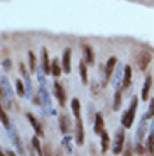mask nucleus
<instances>
[{"label":"nucleus","mask_w":154,"mask_h":156,"mask_svg":"<svg viewBox=\"0 0 154 156\" xmlns=\"http://www.w3.org/2000/svg\"><path fill=\"white\" fill-rule=\"evenodd\" d=\"M124 141H125V133H124V129H119L115 133V139H114V154H120L124 149Z\"/></svg>","instance_id":"obj_3"},{"label":"nucleus","mask_w":154,"mask_h":156,"mask_svg":"<svg viewBox=\"0 0 154 156\" xmlns=\"http://www.w3.org/2000/svg\"><path fill=\"white\" fill-rule=\"evenodd\" d=\"M75 139H76V144H83L85 143V129H83V121L80 119H76V122H75Z\"/></svg>","instance_id":"obj_4"},{"label":"nucleus","mask_w":154,"mask_h":156,"mask_svg":"<svg viewBox=\"0 0 154 156\" xmlns=\"http://www.w3.org/2000/svg\"><path fill=\"white\" fill-rule=\"evenodd\" d=\"M44 156H53V151H51L49 146H46V149H44Z\"/></svg>","instance_id":"obj_27"},{"label":"nucleus","mask_w":154,"mask_h":156,"mask_svg":"<svg viewBox=\"0 0 154 156\" xmlns=\"http://www.w3.org/2000/svg\"><path fill=\"white\" fill-rule=\"evenodd\" d=\"M152 117H154V98H151L149 100V109H147L146 114H144V119L149 121V119H152Z\"/></svg>","instance_id":"obj_24"},{"label":"nucleus","mask_w":154,"mask_h":156,"mask_svg":"<svg viewBox=\"0 0 154 156\" xmlns=\"http://www.w3.org/2000/svg\"><path fill=\"white\" fill-rule=\"evenodd\" d=\"M26 117H27V121L31 122L32 129L36 131V136H37V137H43V136H44V131L41 129V124H39V122L36 121V117L32 115V114H26Z\"/></svg>","instance_id":"obj_12"},{"label":"nucleus","mask_w":154,"mask_h":156,"mask_svg":"<svg viewBox=\"0 0 154 156\" xmlns=\"http://www.w3.org/2000/svg\"><path fill=\"white\" fill-rule=\"evenodd\" d=\"M120 107H122V92H120V90H115L112 109H114V110H120Z\"/></svg>","instance_id":"obj_17"},{"label":"nucleus","mask_w":154,"mask_h":156,"mask_svg":"<svg viewBox=\"0 0 154 156\" xmlns=\"http://www.w3.org/2000/svg\"><path fill=\"white\" fill-rule=\"evenodd\" d=\"M122 88L120 90H127L131 87V80H132V68L129 66H124V75H122Z\"/></svg>","instance_id":"obj_10"},{"label":"nucleus","mask_w":154,"mask_h":156,"mask_svg":"<svg viewBox=\"0 0 154 156\" xmlns=\"http://www.w3.org/2000/svg\"><path fill=\"white\" fill-rule=\"evenodd\" d=\"M105 131V122H103V117L102 114H96L95 115V126H93V133L102 136V133Z\"/></svg>","instance_id":"obj_14"},{"label":"nucleus","mask_w":154,"mask_h":156,"mask_svg":"<svg viewBox=\"0 0 154 156\" xmlns=\"http://www.w3.org/2000/svg\"><path fill=\"white\" fill-rule=\"evenodd\" d=\"M16 88H17V94H19V97H26V95H27V90L24 88L22 80H17V82H16Z\"/></svg>","instance_id":"obj_23"},{"label":"nucleus","mask_w":154,"mask_h":156,"mask_svg":"<svg viewBox=\"0 0 154 156\" xmlns=\"http://www.w3.org/2000/svg\"><path fill=\"white\" fill-rule=\"evenodd\" d=\"M61 71H63L61 61H59V59H56V58H54L53 61H51V75H53V76H56V78H58L59 75H61Z\"/></svg>","instance_id":"obj_15"},{"label":"nucleus","mask_w":154,"mask_h":156,"mask_svg":"<svg viewBox=\"0 0 154 156\" xmlns=\"http://www.w3.org/2000/svg\"><path fill=\"white\" fill-rule=\"evenodd\" d=\"M146 149H147L149 154H154V129L151 131V134L147 136V139H146Z\"/></svg>","instance_id":"obj_19"},{"label":"nucleus","mask_w":154,"mask_h":156,"mask_svg":"<svg viewBox=\"0 0 154 156\" xmlns=\"http://www.w3.org/2000/svg\"><path fill=\"white\" fill-rule=\"evenodd\" d=\"M117 61L119 59L115 56H110L107 59V65H105V83H108L112 80V75H114V70L117 68Z\"/></svg>","instance_id":"obj_5"},{"label":"nucleus","mask_w":154,"mask_h":156,"mask_svg":"<svg viewBox=\"0 0 154 156\" xmlns=\"http://www.w3.org/2000/svg\"><path fill=\"white\" fill-rule=\"evenodd\" d=\"M137 97H132L131 100V107H129L122 115V126L124 127H132L134 126V115H135V110H137Z\"/></svg>","instance_id":"obj_1"},{"label":"nucleus","mask_w":154,"mask_h":156,"mask_svg":"<svg viewBox=\"0 0 154 156\" xmlns=\"http://www.w3.org/2000/svg\"><path fill=\"white\" fill-rule=\"evenodd\" d=\"M120 75H124V68H117V78H115V82H114V85L115 87H119V78H120Z\"/></svg>","instance_id":"obj_26"},{"label":"nucleus","mask_w":154,"mask_h":156,"mask_svg":"<svg viewBox=\"0 0 154 156\" xmlns=\"http://www.w3.org/2000/svg\"><path fill=\"white\" fill-rule=\"evenodd\" d=\"M0 156H7V153H4L2 149H0Z\"/></svg>","instance_id":"obj_33"},{"label":"nucleus","mask_w":154,"mask_h":156,"mask_svg":"<svg viewBox=\"0 0 154 156\" xmlns=\"http://www.w3.org/2000/svg\"><path fill=\"white\" fill-rule=\"evenodd\" d=\"M124 156H132V149H131V148H127L125 151H124Z\"/></svg>","instance_id":"obj_29"},{"label":"nucleus","mask_w":154,"mask_h":156,"mask_svg":"<svg viewBox=\"0 0 154 156\" xmlns=\"http://www.w3.org/2000/svg\"><path fill=\"white\" fill-rule=\"evenodd\" d=\"M53 92H54V97L58 98L59 105L65 107V105H66V94H65V88H63V85H61L59 82H56V83L53 85Z\"/></svg>","instance_id":"obj_6"},{"label":"nucleus","mask_w":154,"mask_h":156,"mask_svg":"<svg viewBox=\"0 0 154 156\" xmlns=\"http://www.w3.org/2000/svg\"><path fill=\"white\" fill-rule=\"evenodd\" d=\"M7 156H17V154H16L14 151H12V149H9V151H7Z\"/></svg>","instance_id":"obj_32"},{"label":"nucleus","mask_w":154,"mask_h":156,"mask_svg":"<svg viewBox=\"0 0 154 156\" xmlns=\"http://www.w3.org/2000/svg\"><path fill=\"white\" fill-rule=\"evenodd\" d=\"M83 61L86 63V65H93L95 63V53H93L92 46L90 44H83Z\"/></svg>","instance_id":"obj_9"},{"label":"nucleus","mask_w":154,"mask_h":156,"mask_svg":"<svg viewBox=\"0 0 154 156\" xmlns=\"http://www.w3.org/2000/svg\"><path fill=\"white\" fill-rule=\"evenodd\" d=\"M59 127H61V133L63 134H68L71 131V121L66 114H61L59 115Z\"/></svg>","instance_id":"obj_13"},{"label":"nucleus","mask_w":154,"mask_h":156,"mask_svg":"<svg viewBox=\"0 0 154 156\" xmlns=\"http://www.w3.org/2000/svg\"><path fill=\"white\" fill-rule=\"evenodd\" d=\"M0 122L5 126V127H10V121H9V115L5 114V110H4V107L0 105Z\"/></svg>","instance_id":"obj_22"},{"label":"nucleus","mask_w":154,"mask_h":156,"mask_svg":"<svg viewBox=\"0 0 154 156\" xmlns=\"http://www.w3.org/2000/svg\"><path fill=\"white\" fill-rule=\"evenodd\" d=\"M135 149H137V153H139V154H142V153H144V148H142V144H141V143H139V144L135 146Z\"/></svg>","instance_id":"obj_28"},{"label":"nucleus","mask_w":154,"mask_h":156,"mask_svg":"<svg viewBox=\"0 0 154 156\" xmlns=\"http://www.w3.org/2000/svg\"><path fill=\"white\" fill-rule=\"evenodd\" d=\"M32 146H34V148H36V151L39 153V156H44L43 148H41V144H39V137H37V136H34V137H32Z\"/></svg>","instance_id":"obj_25"},{"label":"nucleus","mask_w":154,"mask_h":156,"mask_svg":"<svg viewBox=\"0 0 154 156\" xmlns=\"http://www.w3.org/2000/svg\"><path fill=\"white\" fill-rule=\"evenodd\" d=\"M4 98H5V92H4V88L0 87V100H4Z\"/></svg>","instance_id":"obj_30"},{"label":"nucleus","mask_w":154,"mask_h":156,"mask_svg":"<svg viewBox=\"0 0 154 156\" xmlns=\"http://www.w3.org/2000/svg\"><path fill=\"white\" fill-rule=\"evenodd\" d=\"M41 70L44 75H51V59L47 56V49L43 48L41 49Z\"/></svg>","instance_id":"obj_7"},{"label":"nucleus","mask_w":154,"mask_h":156,"mask_svg":"<svg viewBox=\"0 0 154 156\" xmlns=\"http://www.w3.org/2000/svg\"><path fill=\"white\" fill-rule=\"evenodd\" d=\"M61 66H63V71L66 75L71 71V49L66 48L65 53H63V58H61Z\"/></svg>","instance_id":"obj_8"},{"label":"nucleus","mask_w":154,"mask_h":156,"mask_svg":"<svg viewBox=\"0 0 154 156\" xmlns=\"http://www.w3.org/2000/svg\"><path fill=\"white\" fill-rule=\"evenodd\" d=\"M71 110H73V115L76 117V119L81 117V105H80V100H78V98H73V100H71Z\"/></svg>","instance_id":"obj_18"},{"label":"nucleus","mask_w":154,"mask_h":156,"mask_svg":"<svg viewBox=\"0 0 154 156\" xmlns=\"http://www.w3.org/2000/svg\"><path fill=\"white\" fill-rule=\"evenodd\" d=\"M151 87H152V76H151V75H147V76H146V80H144L142 94H141V98H142L144 102H147V98H149V94H151Z\"/></svg>","instance_id":"obj_11"},{"label":"nucleus","mask_w":154,"mask_h":156,"mask_svg":"<svg viewBox=\"0 0 154 156\" xmlns=\"http://www.w3.org/2000/svg\"><path fill=\"white\" fill-rule=\"evenodd\" d=\"M4 66H5V70H9V68H10V63H9V59H5V63H4Z\"/></svg>","instance_id":"obj_31"},{"label":"nucleus","mask_w":154,"mask_h":156,"mask_svg":"<svg viewBox=\"0 0 154 156\" xmlns=\"http://www.w3.org/2000/svg\"><path fill=\"white\" fill-rule=\"evenodd\" d=\"M27 58H29V68H31V71H37V58H36V55L32 51H29Z\"/></svg>","instance_id":"obj_20"},{"label":"nucleus","mask_w":154,"mask_h":156,"mask_svg":"<svg viewBox=\"0 0 154 156\" xmlns=\"http://www.w3.org/2000/svg\"><path fill=\"white\" fill-rule=\"evenodd\" d=\"M151 59H152L151 53H147V51H139L137 56H135V66L141 71L147 70V66L151 65Z\"/></svg>","instance_id":"obj_2"},{"label":"nucleus","mask_w":154,"mask_h":156,"mask_svg":"<svg viewBox=\"0 0 154 156\" xmlns=\"http://www.w3.org/2000/svg\"><path fill=\"white\" fill-rule=\"evenodd\" d=\"M110 148V137H108L107 131L102 133V153H107V149Z\"/></svg>","instance_id":"obj_21"},{"label":"nucleus","mask_w":154,"mask_h":156,"mask_svg":"<svg viewBox=\"0 0 154 156\" xmlns=\"http://www.w3.org/2000/svg\"><path fill=\"white\" fill-rule=\"evenodd\" d=\"M78 71H80V76H81V82L83 83H88V71H86V63L81 59L80 65H78Z\"/></svg>","instance_id":"obj_16"}]
</instances>
